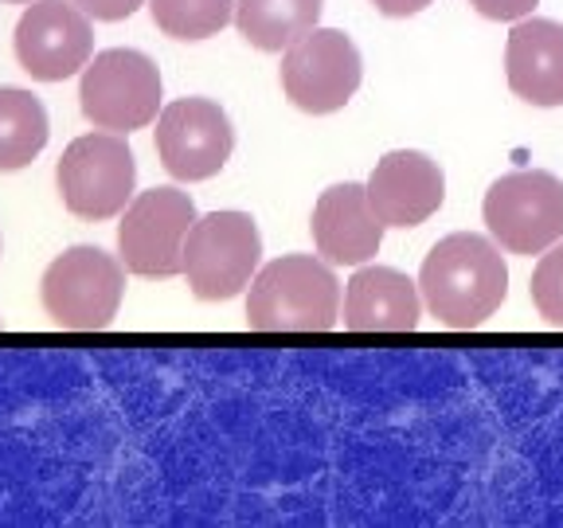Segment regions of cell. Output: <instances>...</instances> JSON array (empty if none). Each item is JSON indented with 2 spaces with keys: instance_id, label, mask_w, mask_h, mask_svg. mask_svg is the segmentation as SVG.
<instances>
[{
  "instance_id": "obj_14",
  "label": "cell",
  "mask_w": 563,
  "mask_h": 528,
  "mask_svg": "<svg viewBox=\"0 0 563 528\" xmlns=\"http://www.w3.org/2000/svg\"><path fill=\"white\" fill-rule=\"evenodd\" d=\"M419 286L391 266H361L344 286L349 333H411L419 329Z\"/></svg>"
},
{
  "instance_id": "obj_11",
  "label": "cell",
  "mask_w": 563,
  "mask_h": 528,
  "mask_svg": "<svg viewBox=\"0 0 563 528\" xmlns=\"http://www.w3.org/2000/svg\"><path fill=\"white\" fill-rule=\"evenodd\" d=\"M235 130L211 98H176L157 114V157L176 180H208L231 161Z\"/></svg>"
},
{
  "instance_id": "obj_22",
  "label": "cell",
  "mask_w": 563,
  "mask_h": 528,
  "mask_svg": "<svg viewBox=\"0 0 563 528\" xmlns=\"http://www.w3.org/2000/svg\"><path fill=\"white\" fill-rule=\"evenodd\" d=\"M376 4V12H384V16H415V12H422L427 4H434V0H372Z\"/></svg>"
},
{
  "instance_id": "obj_2",
  "label": "cell",
  "mask_w": 563,
  "mask_h": 528,
  "mask_svg": "<svg viewBox=\"0 0 563 528\" xmlns=\"http://www.w3.org/2000/svg\"><path fill=\"white\" fill-rule=\"evenodd\" d=\"M341 317V282L325 258L282 255L246 294V326L258 333H329Z\"/></svg>"
},
{
  "instance_id": "obj_6",
  "label": "cell",
  "mask_w": 563,
  "mask_h": 528,
  "mask_svg": "<svg viewBox=\"0 0 563 528\" xmlns=\"http://www.w3.org/2000/svg\"><path fill=\"white\" fill-rule=\"evenodd\" d=\"M263 235L246 211H211L185 239V278L200 301H228L258 274Z\"/></svg>"
},
{
  "instance_id": "obj_21",
  "label": "cell",
  "mask_w": 563,
  "mask_h": 528,
  "mask_svg": "<svg viewBox=\"0 0 563 528\" xmlns=\"http://www.w3.org/2000/svg\"><path fill=\"white\" fill-rule=\"evenodd\" d=\"M90 20H130L145 0H75Z\"/></svg>"
},
{
  "instance_id": "obj_1",
  "label": "cell",
  "mask_w": 563,
  "mask_h": 528,
  "mask_svg": "<svg viewBox=\"0 0 563 528\" xmlns=\"http://www.w3.org/2000/svg\"><path fill=\"white\" fill-rule=\"evenodd\" d=\"M422 301L446 329H477L509 298L501 246L474 231H454L431 246L419 271Z\"/></svg>"
},
{
  "instance_id": "obj_15",
  "label": "cell",
  "mask_w": 563,
  "mask_h": 528,
  "mask_svg": "<svg viewBox=\"0 0 563 528\" xmlns=\"http://www.w3.org/2000/svg\"><path fill=\"white\" fill-rule=\"evenodd\" d=\"M505 75L517 98L532 106H563V24L517 20L505 44Z\"/></svg>"
},
{
  "instance_id": "obj_24",
  "label": "cell",
  "mask_w": 563,
  "mask_h": 528,
  "mask_svg": "<svg viewBox=\"0 0 563 528\" xmlns=\"http://www.w3.org/2000/svg\"><path fill=\"white\" fill-rule=\"evenodd\" d=\"M0 255H4V239H0Z\"/></svg>"
},
{
  "instance_id": "obj_17",
  "label": "cell",
  "mask_w": 563,
  "mask_h": 528,
  "mask_svg": "<svg viewBox=\"0 0 563 528\" xmlns=\"http://www.w3.org/2000/svg\"><path fill=\"white\" fill-rule=\"evenodd\" d=\"M47 110L32 90L0 87V173L27 168L47 145Z\"/></svg>"
},
{
  "instance_id": "obj_10",
  "label": "cell",
  "mask_w": 563,
  "mask_h": 528,
  "mask_svg": "<svg viewBox=\"0 0 563 528\" xmlns=\"http://www.w3.org/2000/svg\"><path fill=\"white\" fill-rule=\"evenodd\" d=\"M16 59L40 82H63L95 59V28L75 0H32L16 24Z\"/></svg>"
},
{
  "instance_id": "obj_13",
  "label": "cell",
  "mask_w": 563,
  "mask_h": 528,
  "mask_svg": "<svg viewBox=\"0 0 563 528\" xmlns=\"http://www.w3.org/2000/svg\"><path fill=\"white\" fill-rule=\"evenodd\" d=\"M313 243L329 266H364L376 258L387 223L368 200V185H333L313 204Z\"/></svg>"
},
{
  "instance_id": "obj_23",
  "label": "cell",
  "mask_w": 563,
  "mask_h": 528,
  "mask_svg": "<svg viewBox=\"0 0 563 528\" xmlns=\"http://www.w3.org/2000/svg\"><path fill=\"white\" fill-rule=\"evenodd\" d=\"M4 4H32V0H4Z\"/></svg>"
},
{
  "instance_id": "obj_16",
  "label": "cell",
  "mask_w": 563,
  "mask_h": 528,
  "mask_svg": "<svg viewBox=\"0 0 563 528\" xmlns=\"http://www.w3.org/2000/svg\"><path fill=\"white\" fill-rule=\"evenodd\" d=\"M325 0H235V28L258 52H286L313 32Z\"/></svg>"
},
{
  "instance_id": "obj_8",
  "label": "cell",
  "mask_w": 563,
  "mask_h": 528,
  "mask_svg": "<svg viewBox=\"0 0 563 528\" xmlns=\"http://www.w3.org/2000/svg\"><path fill=\"white\" fill-rule=\"evenodd\" d=\"M196 223V204L180 188H150L130 200L118 223V258L137 278L185 274V239Z\"/></svg>"
},
{
  "instance_id": "obj_7",
  "label": "cell",
  "mask_w": 563,
  "mask_h": 528,
  "mask_svg": "<svg viewBox=\"0 0 563 528\" xmlns=\"http://www.w3.org/2000/svg\"><path fill=\"white\" fill-rule=\"evenodd\" d=\"M55 185L70 216L79 220H114L130 208L137 185V161L122 133H87L67 145L55 168Z\"/></svg>"
},
{
  "instance_id": "obj_25",
  "label": "cell",
  "mask_w": 563,
  "mask_h": 528,
  "mask_svg": "<svg viewBox=\"0 0 563 528\" xmlns=\"http://www.w3.org/2000/svg\"><path fill=\"white\" fill-rule=\"evenodd\" d=\"M0 329H4V321H0Z\"/></svg>"
},
{
  "instance_id": "obj_20",
  "label": "cell",
  "mask_w": 563,
  "mask_h": 528,
  "mask_svg": "<svg viewBox=\"0 0 563 528\" xmlns=\"http://www.w3.org/2000/svg\"><path fill=\"white\" fill-rule=\"evenodd\" d=\"M474 4V12H482L485 20H525L528 12L537 9L540 0H470Z\"/></svg>"
},
{
  "instance_id": "obj_18",
  "label": "cell",
  "mask_w": 563,
  "mask_h": 528,
  "mask_svg": "<svg viewBox=\"0 0 563 528\" xmlns=\"http://www.w3.org/2000/svg\"><path fill=\"white\" fill-rule=\"evenodd\" d=\"M153 24L173 40H211L235 20V0H150Z\"/></svg>"
},
{
  "instance_id": "obj_3",
  "label": "cell",
  "mask_w": 563,
  "mask_h": 528,
  "mask_svg": "<svg viewBox=\"0 0 563 528\" xmlns=\"http://www.w3.org/2000/svg\"><path fill=\"white\" fill-rule=\"evenodd\" d=\"M125 294V263L102 246H70L44 271L40 298L59 329L98 333L118 317Z\"/></svg>"
},
{
  "instance_id": "obj_4",
  "label": "cell",
  "mask_w": 563,
  "mask_h": 528,
  "mask_svg": "<svg viewBox=\"0 0 563 528\" xmlns=\"http://www.w3.org/2000/svg\"><path fill=\"white\" fill-rule=\"evenodd\" d=\"M482 216L501 251L544 255L563 239V180L544 168L505 173L485 193Z\"/></svg>"
},
{
  "instance_id": "obj_5",
  "label": "cell",
  "mask_w": 563,
  "mask_h": 528,
  "mask_svg": "<svg viewBox=\"0 0 563 528\" xmlns=\"http://www.w3.org/2000/svg\"><path fill=\"white\" fill-rule=\"evenodd\" d=\"M79 106L87 122L106 133H133L157 122L161 70L145 52L110 47L82 67Z\"/></svg>"
},
{
  "instance_id": "obj_12",
  "label": "cell",
  "mask_w": 563,
  "mask_h": 528,
  "mask_svg": "<svg viewBox=\"0 0 563 528\" xmlns=\"http://www.w3.org/2000/svg\"><path fill=\"white\" fill-rule=\"evenodd\" d=\"M368 200L387 228H419L446 200V176L427 153L396 150L372 168Z\"/></svg>"
},
{
  "instance_id": "obj_9",
  "label": "cell",
  "mask_w": 563,
  "mask_h": 528,
  "mask_svg": "<svg viewBox=\"0 0 563 528\" xmlns=\"http://www.w3.org/2000/svg\"><path fill=\"white\" fill-rule=\"evenodd\" d=\"M364 59L341 28H313L282 55V90L301 114H336L361 90Z\"/></svg>"
},
{
  "instance_id": "obj_19",
  "label": "cell",
  "mask_w": 563,
  "mask_h": 528,
  "mask_svg": "<svg viewBox=\"0 0 563 528\" xmlns=\"http://www.w3.org/2000/svg\"><path fill=\"white\" fill-rule=\"evenodd\" d=\"M528 294H532V306H537V314L544 317L548 326L563 329V243L548 246L540 255Z\"/></svg>"
}]
</instances>
